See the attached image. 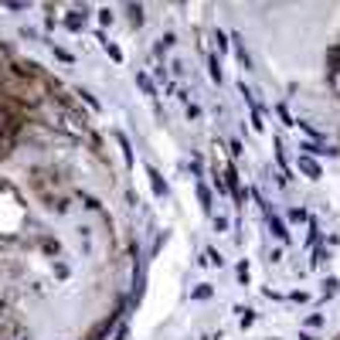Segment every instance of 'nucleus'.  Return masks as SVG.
Segmentation results:
<instances>
[{"mask_svg":"<svg viewBox=\"0 0 340 340\" xmlns=\"http://www.w3.org/2000/svg\"><path fill=\"white\" fill-rule=\"evenodd\" d=\"M221 177H225V187H228V194H231L235 208H242V204H245V191H242V181H238L235 167H225L221 170Z\"/></svg>","mask_w":340,"mask_h":340,"instance_id":"f257e3e1","label":"nucleus"},{"mask_svg":"<svg viewBox=\"0 0 340 340\" xmlns=\"http://www.w3.org/2000/svg\"><path fill=\"white\" fill-rule=\"evenodd\" d=\"M265 225H269V231H272L276 238H279V242H293V238H289V228L283 225V218L276 215L272 208H265Z\"/></svg>","mask_w":340,"mask_h":340,"instance_id":"f03ea898","label":"nucleus"},{"mask_svg":"<svg viewBox=\"0 0 340 340\" xmlns=\"http://www.w3.org/2000/svg\"><path fill=\"white\" fill-rule=\"evenodd\" d=\"M337 75H340V45H333L327 55V79L337 82Z\"/></svg>","mask_w":340,"mask_h":340,"instance_id":"7ed1b4c3","label":"nucleus"},{"mask_svg":"<svg viewBox=\"0 0 340 340\" xmlns=\"http://www.w3.org/2000/svg\"><path fill=\"white\" fill-rule=\"evenodd\" d=\"M299 170H303L310 181H320V174H323V170H320V163L313 157H299Z\"/></svg>","mask_w":340,"mask_h":340,"instance_id":"20e7f679","label":"nucleus"},{"mask_svg":"<svg viewBox=\"0 0 340 340\" xmlns=\"http://www.w3.org/2000/svg\"><path fill=\"white\" fill-rule=\"evenodd\" d=\"M147 177H150V184H153V194H160V197H163V194H167V181L160 177V170L147 163Z\"/></svg>","mask_w":340,"mask_h":340,"instance_id":"39448f33","label":"nucleus"},{"mask_svg":"<svg viewBox=\"0 0 340 340\" xmlns=\"http://www.w3.org/2000/svg\"><path fill=\"white\" fill-rule=\"evenodd\" d=\"M65 27L68 31H82V27H85V11H68Z\"/></svg>","mask_w":340,"mask_h":340,"instance_id":"423d86ee","label":"nucleus"},{"mask_svg":"<svg viewBox=\"0 0 340 340\" xmlns=\"http://www.w3.org/2000/svg\"><path fill=\"white\" fill-rule=\"evenodd\" d=\"M197 201H201V208H204V215H211V208H215V204H211V187H208V184H197Z\"/></svg>","mask_w":340,"mask_h":340,"instance_id":"0eeeda50","label":"nucleus"},{"mask_svg":"<svg viewBox=\"0 0 340 340\" xmlns=\"http://www.w3.org/2000/svg\"><path fill=\"white\" fill-rule=\"evenodd\" d=\"M231 41H235V48H238V65H242V68H252V58H249V51H245L242 34H231Z\"/></svg>","mask_w":340,"mask_h":340,"instance_id":"6e6552de","label":"nucleus"},{"mask_svg":"<svg viewBox=\"0 0 340 340\" xmlns=\"http://www.w3.org/2000/svg\"><path fill=\"white\" fill-rule=\"evenodd\" d=\"M136 85H140V89L147 92L150 99L157 102V85H153V82H150V75H143V72H140V75H136Z\"/></svg>","mask_w":340,"mask_h":340,"instance_id":"1a4fd4ad","label":"nucleus"},{"mask_svg":"<svg viewBox=\"0 0 340 340\" xmlns=\"http://www.w3.org/2000/svg\"><path fill=\"white\" fill-rule=\"evenodd\" d=\"M276 163L286 170V177H289V157H286V147H283V140L276 136Z\"/></svg>","mask_w":340,"mask_h":340,"instance_id":"9d476101","label":"nucleus"},{"mask_svg":"<svg viewBox=\"0 0 340 340\" xmlns=\"http://www.w3.org/2000/svg\"><path fill=\"white\" fill-rule=\"evenodd\" d=\"M289 221H293V225H306V221H310L306 208H289Z\"/></svg>","mask_w":340,"mask_h":340,"instance_id":"9b49d317","label":"nucleus"},{"mask_svg":"<svg viewBox=\"0 0 340 340\" xmlns=\"http://www.w3.org/2000/svg\"><path fill=\"white\" fill-rule=\"evenodd\" d=\"M323 323H327V320H323V313H310V317L303 320L306 330H317V327H323Z\"/></svg>","mask_w":340,"mask_h":340,"instance_id":"f8f14e48","label":"nucleus"},{"mask_svg":"<svg viewBox=\"0 0 340 340\" xmlns=\"http://www.w3.org/2000/svg\"><path fill=\"white\" fill-rule=\"evenodd\" d=\"M116 143H119V147H123V157H126V160H129V163H133V160H136V157H133V147H129V140H126V136H123V133H116Z\"/></svg>","mask_w":340,"mask_h":340,"instance_id":"ddd939ff","label":"nucleus"},{"mask_svg":"<svg viewBox=\"0 0 340 340\" xmlns=\"http://www.w3.org/2000/svg\"><path fill=\"white\" fill-rule=\"evenodd\" d=\"M99 45L106 48V51H109V58H113V61H123V51H119V48H116V45H109V41H106L102 34H99Z\"/></svg>","mask_w":340,"mask_h":340,"instance_id":"4468645a","label":"nucleus"},{"mask_svg":"<svg viewBox=\"0 0 340 340\" xmlns=\"http://www.w3.org/2000/svg\"><path fill=\"white\" fill-rule=\"evenodd\" d=\"M75 95H79V99H82V102H85V106H89L92 113H99V99H95V95H89V92H82V89H79V92H75Z\"/></svg>","mask_w":340,"mask_h":340,"instance_id":"2eb2a0df","label":"nucleus"},{"mask_svg":"<svg viewBox=\"0 0 340 340\" xmlns=\"http://www.w3.org/2000/svg\"><path fill=\"white\" fill-rule=\"evenodd\" d=\"M215 48H218V55H225L228 51V34L225 31H215Z\"/></svg>","mask_w":340,"mask_h":340,"instance_id":"dca6fc26","label":"nucleus"},{"mask_svg":"<svg viewBox=\"0 0 340 340\" xmlns=\"http://www.w3.org/2000/svg\"><path fill=\"white\" fill-rule=\"evenodd\" d=\"M211 293H215V289L204 283V286H197V289H194V299H211Z\"/></svg>","mask_w":340,"mask_h":340,"instance_id":"f3484780","label":"nucleus"},{"mask_svg":"<svg viewBox=\"0 0 340 340\" xmlns=\"http://www.w3.org/2000/svg\"><path fill=\"white\" fill-rule=\"evenodd\" d=\"M208 65H211V79H215V82H221V65H218V58H215V55L208 58Z\"/></svg>","mask_w":340,"mask_h":340,"instance_id":"a211bd4d","label":"nucleus"},{"mask_svg":"<svg viewBox=\"0 0 340 340\" xmlns=\"http://www.w3.org/2000/svg\"><path fill=\"white\" fill-rule=\"evenodd\" d=\"M79 201L85 204L89 211H99V201H95V197H89V194H82V191H79Z\"/></svg>","mask_w":340,"mask_h":340,"instance_id":"6ab92c4d","label":"nucleus"},{"mask_svg":"<svg viewBox=\"0 0 340 340\" xmlns=\"http://www.w3.org/2000/svg\"><path fill=\"white\" fill-rule=\"evenodd\" d=\"M306 242H310L313 249H317V245H320V228L313 225V221H310V238H306Z\"/></svg>","mask_w":340,"mask_h":340,"instance_id":"aec40b11","label":"nucleus"},{"mask_svg":"<svg viewBox=\"0 0 340 340\" xmlns=\"http://www.w3.org/2000/svg\"><path fill=\"white\" fill-rule=\"evenodd\" d=\"M174 41H177L174 34H163V38H160V41H157V51H167V48L174 45Z\"/></svg>","mask_w":340,"mask_h":340,"instance_id":"412c9836","label":"nucleus"},{"mask_svg":"<svg viewBox=\"0 0 340 340\" xmlns=\"http://www.w3.org/2000/svg\"><path fill=\"white\" fill-rule=\"evenodd\" d=\"M129 17H133V27L143 24V7H129Z\"/></svg>","mask_w":340,"mask_h":340,"instance_id":"4be33fe9","label":"nucleus"},{"mask_svg":"<svg viewBox=\"0 0 340 340\" xmlns=\"http://www.w3.org/2000/svg\"><path fill=\"white\" fill-rule=\"evenodd\" d=\"M238 283H249V262H238Z\"/></svg>","mask_w":340,"mask_h":340,"instance_id":"5701e85b","label":"nucleus"},{"mask_svg":"<svg viewBox=\"0 0 340 340\" xmlns=\"http://www.w3.org/2000/svg\"><path fill=\"white\" fill-rule=\"evenodd\" d=\"M337 289H340V283H337V279H327V283H323V293H327V296H333Z\"/></svg>","mask_w":340,"mask_h":340,"instance_id":"b1692460","label":"nucleus"},{"mask_svg":"<svg viewBox=\"0 0 340 340\" xmlns=\"http://www.w3.org/2000/svg\"><path fill=\"white\" fill-rule=\"evenodd\" d=\"M276 113H279V119H283V123H293V116H289V109H286L283 102H279V106H276Z\"/></svg>","mask_w":340,"mask_h":340,"instance_id":"393cba45","label":"nucleus"},{"mask_svg":"<svg viewBox=\"0 0 340 340\" xmlns=\"http://www.w3.org/2000/svg\"><path fill=\"white\" fill-rule=\"evenodd\" d=\"M255 323V313L252 310H242V327H252Z\"/></svg>","mask_w":340,"mask_h":340,"instance_id":"a878e982","label":"nucleus"},{"mask_svg":"<svg viewBox=\"0 0 340 340\" xmlns=\"http://www.w3.org/2000/svg\"><path fill=\"white\" fill-rule=\"evenodd\" d=\"M289 299H293V303H306V299H310V296H306L303 289H296V293H289Z\"/></svg>","mask_w":340,"mask_h":340,"instance_id":"bb28decb","label":"nucleus"},{"mask_svg":"<svg viewBox=\"0 0 340 340\" xmlns=\"http://www.w3.org/2000/svg\"><path fill=\"white\" fill-rule=\"evenodd\" d=\"M299 129H303L306 136H313V140H317V136H320V129H313V126H310V123H299Z\"/></svg>","mask_w":340,"mask_h":340,"instance_id":"cd10ccee","label":"nucleus"},{"mask_svg":"<svg viewBox=\"0 0 340 340\" xmlns=\"http://www.w3.org/2000/svg\"><path fill=\"white\" fill-rule=\"evenodd\" d=\"M208 259L215 262V265H221V252H215V249H208Z\"/></svg>","mask_w":340,"mask_h":340,"instance_id":"c85d7f7f","label":"nucleus"},{"mask_svg":"<svg viewBox=\"0 0 340 340\" xmlns=\"http://www.w3.org/2000/svg\"><path fill=\"white\" fill-rule=\"evenodd\" d=\"M41 249H45L48 255H55V252H58V242H45V245H41Z\"/></svg>","mask_w":340,"mask_h":340,"instance_id":"c756f323","label":"nucleus"},{"mask_svg":"<svg viewBox=\"0 0 340 340\" xmlns=\"http://www.w3.org/2000/svg\"><path fill=\"white\" fill-rule=\"evenodd\" d=\"M99 24H113V11H102L99 14Z\"/></svg>","mask_w":340,"mask_h":340,"instance_id":"7c9ffc66","label":"nucleus"},{"mask_svg":"<svg viewBox=\"0 0 340 340\" xmlns=\"http://www.w3.org/2000/svg\"><path fill=\"white\" fill-rule=\"evenodd\" d=\"M323 255H327V252H323V249L317 245V252H313V265H320V262H323Z\"/></svg>","mask_w":340,"mask_h":340,"instance_id":"2f4dec72","label":"nucleus"}]
</instances>
